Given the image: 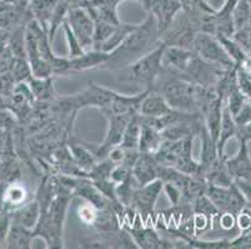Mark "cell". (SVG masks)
Masks as SVG:
<instances>
[{
  "mask_svg": "<svg viewBox=\"0 0 251 249\" xmlns=\"http://www.w3.org/2000/svg\"><path fill=\"white\" fill-rule=\"evenodd\" d=\"M1 197H3L5 211L11 212L22 207L24 203H26L28 189L24 184L19 183L18 181L11 182L1 191Z\"/></svg>",
  "mask_w": 251,
  "mask_h": 249,
  "instance_id": "603a6c76",
  "label": "cell"
},
{
  "mask_svg": "<svg viewBox=\"0 0 251 249\" xmlns=\"http://www.w3.org/2000/svg\"><path fill=\"white\" fill-rule=\"evenodd\" d=\"M161 44L159 29L154 15L148 11V18L140 25H136L120 46L110 52L104 68L115 70L125 68L143 55L148 54Z\"/></svg>",
  "mask_w": 251,
  "mask_h": 249,
  "instance_id": "6da1fadb",
  "label": "cell"
},
{
  "mask_svg": "<svg viewBox=\"0 0 251 249\" xmlns=\"http://www.w3.org/2000/svg\"><path fill=\"white\" fill-rule=\"evenodd\" d=\"M140 218V214L138 213L135 221L133 225L124 226L125 229L131 234L133 239L135 241L138 248L141 249H170V248H177L176 241H171V239H166L160 237V234L157 233L156 228L150 227V226H143L138 225V221Z\"/></svg>",
  "mask_w": 251,
  "mask_h": 249,
  "instance_id": "30bf717a",
  "label": "cell"
},
{
  "mask_svg": "<svg viewBox=\"0 0 251 249\" xmlns=\"http://www.w3.org/2000/svg\"><path fill=\"white\" fill-rule=\"evenodd\" d=\"M160 163L156 161L154 154L140 152L133 167V177L138 187L148 184L150 182L159 180Z\"/></svg>",
  "mask_w": 251,
  "mask_h": 249,
  "instance_id": "5bb4252c",
  "label": "cell"
},
{
  "mask_svg": "<svg viewBox=\"0 0 251 249\" xmlns=\"http://www.w3.org/2000/svg\"><path fill=\"white\" fill-rule=\"evenodd\" d=\"M219 219H220V226L224 229H231L234 225H236V217L230 213H223Z\"/></svg>",
  "mask_w": 251,
  "mask_h": 249,
  "instance_id": "f907efd6",
  "label": "cell"
},
{
  "mask_svg": "<svg viewBox=\"0 0 251 249\" xmlns=\"http://www.w3.org/2000/svg\"><path fill=\"white\" fill-rule=\"evenodd\" d=\"M236 225L240 228V230L251 229V208L245 207L240 213L236 216Z\"/></svg>",
  "mask_w": 251,
  "mask_h": 249,
  "instance_id": "7dc6e473",
  "label": "cell"
},
{
  "mask_svg": "<svg viewBox=\"0 0 251 249\" xmlns=\"http://www.w3.org/2000/svg\"><path fill=\"white\" fill-rule=\"evenodd\" d=\"M136 115H106V120H108V132L105 136L104 141L100 146L95 147L93 151L94 155L97 156L98 159L105 158L110 152L111 148L115 146H119L122 143L123 136L126 130L127 125H129L130 120Z\"/></svg>",
  "mask_w": 251,
  "mask_h": 249,
  "instance_id": "8fae6325",
  "label": "cell"
},
{
  "mask_svg": "<svg viewBox=\"0 0 251 249\" xmlns=\"http://www.w3.org/2000/svg\"><path fill=\"white\" fill-rule=\"evenodd\" d=\"M193 50L202 60L220 66L225 70H231L236 68L232 59L230 58L226 50L224 49L221 43L215 35L205 33H198L194 41Z\"/></svg>",
  "mask_w": 251,
  "mask_h": 249,
  "instance_id": "5b68a950",
  "label": "cell"
},
{
  "mask_svg": "<svg viewBox=\"0 0 251 249\" xmlns=\"http://www.w3.org/2000/svg\"><path fill=\"white\" fill-rule=\"evenodd\" d=\"M236 129V123H235L234 117H232L231 113H230L229 107H227L226 102H224L220 132H219V138L218 142H216V146H218V155L220 158L226 157L225 156V147H226V143L231 140L232 137H235Z\"/></svg>",
  "mask_w": 251,
  "mask_h": 249,
  "instance_id": "7402d4cb",
  "label": "cell"
},
{
  "mask_svg": "<svg viewBox=\"0 0 251 249\" xmlns=\"http://www.w3.org/2000/svg\"><path fill=\"white\" fill-rule=\"evenodd\" d=\"M239 0H225L219 10L215 13L216 22V35L215 36H226L232 38L235 33L234 19H232V13H234L235 5Z\"/></svg>",
  "mask_w": 251,
  "mask_h": 249,
  "instance_id": "ffe728a7",
  "label": "cell"
},
{
  "mask_svg": "<svg viewBox=\"0 0 251 249\" xmlns=\"http://www.w3.org/2000/svg\"><path fill=\"white\" fill-rule=\"evenodd\" d=\"M68 147H69L70 152H72V156L74 158L75 163L79 166L80 170H83L88 175L89 171L94 167V164L98 161L94 152L86 145H83V143L73 142L68 145Z\"/></svg>",
  "mask_w": 251,
  "mask_h": 249,
  "instance_id": "484cf974",
  "label": "cell"
},
{
  "mask_svg": "<svg viewBox=\"0 0 251 249\" xmlns=\"http://www.w3.org/2000/svg\"><path fill=\"white\" fill-rule=\"evenodd\" d=\"M163 191L164 182L161 180H155L148 184L136 187L134 189L130 208L135 209L143 219L150 218L154 216L155 204Z\"/></svg>",
  "mask_w": 251,
  "mask_h": 249,
  "instance_id": "9c48e42d",
  "label": "cell"
},
{
  "mask_svg": "<svg viewBox=\"0 0 251 249\" xmlns=\"http://www.w3.org/2000/svg\"><path fill=\"white\" fill-rule=\"evenodd\" d=\"M205 195L218 207L221 213H230L236 217L248 205L245 197L235 182H232L229 187L207 184Z\"/></svg>",
  "mask_w": 251,
  "mask_h": 249,
  "instance_id": "8992f818",
  "label": "cell"
},
{
  "mask_svg": "<svg viewBox=\"0 0 251 249\" xmlns=\"http://www.w3.org/2000/svg\"><path fill=\"white\" fill-rule=\"evenodd\" d=\"M248 1H249V3H250V4H251V0H248Z\"/></svg>",
  "mask_w": 251,
  "mask_h": 249,
  "instance_id": "6f0895ef",
  "label": "cell"
},
{
  "mask_svg": "<svg viewBox=\"0 0 251 249\" xmlns=\"http://www.w3.org/2000/svg\"><path fill=\"white\" fill-rule=\"evenodd\" d=\"M69 193L58 192L54 200L51 201L45 213H42L38 225L34 228L33 233L36 238L44 239L49 249H61L63 246V228L69 203L73 200Z\"/></svg>",
  "mask_w": 251,
  "mask_h": 249,
  "instance_id": "7a4b0ae2",
  "label": "cell"
},
{
  "mask_svg": "<svg viewBox=\"0 0 251 249\" xmlns=\"http://www.w3.org/2000/svg\"><path fill=\"white\" fill-rule=\"evenodd\" d=\"M226 167L234 181L246 180L251 181V158L249 155L248 142H240V148L232 157H226Z\"/></svg>",
  "mask_w": 251,
  "mask_h": 249,
  "instance_id": "9a60e30c",
  "label": "cell"
},
{
  "mask_svg": "<svg viewBox=\"0 0 251 249\" xmlns=\"http://www.w3.org/2000/svg\"><path fill=\"white\" fill-rule=\"evenodd\" d=\"M141 130H140V140H139V152H145V154H155L157 148L160 147L164 138L161 131L154 129L148 123L143 122L140 120Z\"/></svg>",
  "mask_w": 251,
  "mask_h": 249,
  "instance_id": "cb8c5ba5",
  "label": "cell"
},
{
  "mask_svg": "<svg viewBox=\"0 0 251 249\" xmlns=\"http://www.w3.org/2000/svg\"><path fill=\"white\" fill-rule=\"evenodd\" d=\"M15 80V82H23L28 81L33 74H31V68L29 64L28 59H20V58H13L10 65V71H9Z\"/></svg>",
  "mask_w": 251,
  "mask_h": 249,
  "instance_id": "e575fe53",
  "label": "cell"
},
{
  "mask_svg": "<svg viewBox=\"0 0 251 249\" xmlns=\"http://www.w3.org/2000/svg\"><path fill=\"white\" fill-rule=\"evenodd\" d=\"M10 214L11 219L14 222L34 230V228L38 225L39 219H40V216H42V207H40V203L38 202V200L34 198L30 202L24 203L22 207L11 211Z\"/></svg>",
  "mask_w": 251,
  "mask_h": 249,
  "instance_id": "d6986e66",
  "label": "cell"
},
{
  "mask_svg": "<svg viewBox=\"0 0 251 249\" xmlns=\"http://www.w3.org/2000/svg\"><path fill=\"white\" fill-rule=\"evenodd\" d=\"M15 84L17 82L13 79L10 72L0 75V93H3V95L9 97L11 95V92H13V90H14Z\"/></svg>",
  "mask_w": 251,
  "mask_h": 249,
  "instance_id": "bcb514c9",
  "label": "cell"
},
{
  "mask_svg": "<svg viewBox=\"0 0 251 249\" xmlns=\"http://www.w3.org/2000/svg\"><path fill=\"white\" fill-rule=\"evenodd\" d=\"M232 117H234L236 126H244L246 123L251 122V102L249 101V99Z\"/></svg>",
  "mask_w": 251,
  "mask_h": 249,
  "instance_id": "b9f144b4",
  "label": "cell"
},
{
  "mask_svg": "<svg viewBox=\"0 0 251 249\" xmlns=\"http://www.w3.org/2000/svg\"><path fill=\"white\" fill-rule=\"evenodd\" d=\"M140 116L136 115L130 120L126 130L124 132L120 146L125 150L139 151V140H140Z\"/></svg>",
  "mask_w": 251,
  "mask_h": 249,
  "instance_id": "4dcf8cb0",
  "label": "cell"
},
{
  "mask_svg": "<svg viewBox=\"0 0 251 249\" xmlns=\"http://www.w3.org/2000/svg\"><path fill=\"white\" fill-rule=\"evenodd\" d=\"M11 226V214L8 211L0 212V243H5L6 236Z\"/></svg>",
  "mask_w": 251,
  "mask_h": 249,
  "instance_id": "f6af8a7d",
  "label": "cell"
},
{
  "mask_svg": "<svg viewBox=\"0 0 251 249\" xmlns=\"http://www.w3.org/2000/svg\"><path fill=\"white\" fill-rule=\"evenodd\" d=\"M236 183V186L239 187V189L241 191V193L244 195L246 200V207L251 208V182L246 181V180H236L234 181Z\"/></svg>",
  "mask_w": 251,
  "mask_h": 249,
  "instance_id": "c3c4849f",
  "label": "cell"
},
{
  "mask_svg": "<svg viewBox=\"0 0 251 249\" xmlns=\"http://www.w3.org/2000/svg\"><path fill=\"white\" fill-rule=\"evenodd\" d=\"M216 38L219 39V41L221 43L224 49L226 50L229 56L232 59V61L235 63V66L239 68V66L245 61V59L249 56L248 52H246L245 50L243 49V46H241L239 43H236L232 38H226V36H216Z\"/></svg>",
  "mask_w": 251,
  "mask_h": 249,
  "instance_id": "d6a6232c",
  "label": "cell"
},
{
  "mask_svg": "<svg viewBox=\"0 0 251 249\" xmlns=\"http://www.w3.org/2000/svg\"><path fill=\"white\" fill-rule=\"evenodd\" d=\"M249 101H250V102H251V99H249Z\"/></svg>",
  "mask_w": 251,
  "mask_h": 249,
  "instance_id": "680465c9",
  "label": "cell"
},
{
  "mask_svg": "<svg viewBox=\"0 0 251 249\" xmlns=\"http://www.w3.org/2000/svg\"><path fill=\"white\" fill-rule=\"evenodd\" d=\"M194 56V50L180 46H165L163 54V65L165 70L180 76L188 70Z\"/></svg>",
  "mask_w": 251,
  "mask_h": 249,
  "instance_id": "4fadbf2b",
  "label": "cell"
},
{
  "mask_svg": "<svg viewBox=\"0 0 251 249\" xmlns=\"http://www.w3.org/2000/svg\"><path fill=\"white\" fill-rule=\"evenodd\" d=\"M73 197L81 198L84 202L90 203L98 209L106 208V207H110L114 202H118V201H110L104 197L101 192L94 186L93 181L86 177H80L76 187L73 191Z\"/></svg>",
  "mask_w": 251,
  "mask_h": 249,
  "instance_id": "2e32d148",
  "label": "cell"
},
{
  "mask_svg": "<svg viewBox=\"0 0 251 249\" xmlns=\"http://www.w3.org/2000/svg\"><path fill=\"white\" fill-rule=\"evenodd\" d=\"M60 1H65V3L70 4V5H72V6L80 5V4L83 3V0H60Z\"/></svg>",
  "mask_w": 251,
  "mask_h": 249,
  "instance_id": "f5cc1de1",
  "label": "cell"
},
{
  "mask_svg": "<svg viewBox=\"0 0 251 249\" xmlns=\"http://www.w3.org/2000/svg\"><path fill=\"white\" fill-rule=\"evenodd\" d=\"M231 249H251V229L243 230L240 236L232 239Z\"/></svg>",
  "mask_w": 251,
  "mask_h": 249,
  "instance_id": "ee69618b",
  "label": "cell"
},
{
  "mask_svg": "<svg viewBox=\"0 0 251 249\" xmlns=\"http://www.w3.org/2000/svg\"><path fill=\"white\" fill-rule=\"evenodd\" d=\"M131 177H133V168L127 167L123 163L116 164L110 175V180L116 184L123 183V182L127 181Z\"/></svg>",
  "mask_w": 251,
  "mask_h": 249,
  "instance_id": "60d3db41",
  "label": "cell"
},
{
  "mask_svg": "<svg viewBox=\"0 0 251 249\" xmlns=\"http://www.w3.org/2000/svg\"><path fill=\"white\" fill-rule=\"evenodd\" d=\"M63 31L65 34V39H67V44H68V49H69V56L68 58H76L79 55L84 54L85 50L84 47L81 46L80 41L79 39L76 38V35L74 34V31L72 30V27L70 25L68 24V22L64 23L63 25Z\"/></svg>",
  "mask_w": 251,
  "mask_h": 249,
  "instance_id": "8d00e7d4",
  "label": "cell"
},
{
  "mask_svg": "<svg viewBox=\"0 0 251 249\" xmlns=\"http://www.w3.org/2000/svg\"><path fill=\"white\" fill-rule=\"evenodd\" d=\"M3 30H5V29H0V34L3 33Z\"/></svg>",
  "mask_w": 251,
  "mask_h": 249,
  "instance_id": "9f6ffc18",
  "label": "cell"
},
{
  "mask_svg": "<svg viewBox=\"0 0 251 249\" xmlns=\"http://www.w3.org/2000/svg\"><path fill=\"white\" fill-rule=\"evenodd\" d=\"M232 19H234L235 30L243 29L250 24L251 20V4L248 0H239L235 5L234 13H232Z\"/></svg>",
  "mask_w": 251,
  "mask_h": 249,
  "instance_id": "836d02e7",
  "label": "cell"
},
{
  "mask_svg": "<svg viewBox=\"0 0 251 249\" xmlns=\"http://www.w3.org/2000/svg\"><path fill=\"white\" fill-rule=\"evenodd\" d=\"M109 55L104 51H100V50H88L84 54L79 55L76 58L70 59V70L72 72L76 71H86V70H90V68H99L106 64L109 59Z\"/></svg>",
  "mask_w": 251,
  "mask_h": 249,
  "instance_id": "ac0fdd59",
  "label": "cell"
},
{
  "mask_svg": "<svg viewBox=\"0 0 251 249\" xmlns=\"http://www.w3.org/2000/svg\"><path fill=\"white\" fill-rule=\"evenodd\" d=\"M134 183H136L134 177L129 178L127 181L123 182V183L116 184L115 188V193H116V198L120 203H122L124 207H130V203H131V198H133V193L134 189L136 187H134Z\"/></svg>",
  "mask_w": 251,
  "mask_h": 249,
  "instance_id": "74e56055",
  "label": "cell"
},
{
  "mask_svg": "<svg viewBox=\"0 0 251 249\" xmlns=\"http://www.w3.org/2000/svg\"><path fill=\"white\" fill-rule=\"evenodd\" d=\"M4 3L13 6H28L30 0H3Z\"/></svg>",
  "mask_w": 251,
  "mask_h": 249,
  "instance_id": "816d5d0a",
  "label": "cell"
},
{
  "mask_svg": "<svg viewBox=\"0 0 251 249\" xmlns=\"http://www.w3.org/2000/svg\"><path fill=\"white\" fill-rule=\"evenodd\" d=\"M198 136L201 140V159H200V163H202L204 166H210L219 157L218 146H216V141L210 135L205 122H202L201 129H200Z\"/></svg>",
  "mask_w": 251,
  "mask_h": 249,
  "instance_id": "83f0119b",
  "label": "cell"
},
{
  "mask_svg": "<svg viewBox=\"0 0 251 249\" xmlns=\"http://www.w3.org/2000/svg\"><path fill=\"white\" fill-rule=\"evenodd\" d=\"M1 211H5V207H4L3 197H1V192H0V212Z\"/></svg>",
  "mask_w": 251,
  "mask_h": 249,
  "instance_id": "db71d44e",
  "label": "cell"
},
{
  "mask_svg": "<svg viewBox=\"0 0 251 249\" xmlns=\"http://www.w3.org/2000/svg\"><path fill=\"white\" fill-rule=\"evenodd\" d=\"M25 24L19 25L10 31L8 39V49L14 58H26V47H25Z\"/></svg>",
  "mask_w": 251,
  "mask_h": 249,
  "instance_id": "f546056e",
  "label": "cell"
},
{
  "mask_svg": "<svg viewBox=\"0 0 251 249\" xmlns=\"http://www.w3.org/2000/svg\"><path fill=\"white\" fill-rule=\"evenodd\" d=\"M151 90L160 92L174 110L186 113H199L196 104L198 85L168 70H164L163 74L155 81Z\"/></svg>",
  "mask_w": 251,
  "mask_h": 249,
  "instance_id": "3957f363",
  "label": "cell"
},
{
  "mask_svg": "<svg viewBox=\"0 0 251 249\" xmlns=\"http://www.w3.org/2000/svg\"><path fill=\"white\" fill-rule=\"evenodd\" d=\"M179 1H180V3H181V8H182V5L188 3V1H190V0H179Z\"/></svg>",
  "mask_w": 251,
  "mask_h": 249,
  "instance_id": "11a10c76",
  "label": "cell"
},
{
  "mask_svg": "<svg viewBox=\"0 0 251 249\" xmlns=\"http://www.w3.org/2000/svg\"><path fill=\"white\" fill-rule=\"evenodd\" d=\"M235 137L239 140V142H241V141H244V142L251 141V122L246 123L244 126H237Z\"/></svg>",
  "mask_w": 251,
  "mask_h": 249,
  "instance_id": "681fc988",
  "label": "cell"
},
{
  "mask_svg": "<svg viewBox=\"0 0 251 249\" xmlns=\"http://www.w3.org/2000/svg\"><path fill=\"white\" fill-rule=\"evenodd\" d=\"M98 214V208H95L94 205H91L90 203L84 202L83 204L77 208V217L80 219L81 222L85 226L91 227L93 223H94L95 218H97Z\"/></svg>",
  "mask_w": 251,
  "mask_h": 249,
  "instance_id": "ab89813d",
  "label": "cell"
},
{
  "mask_svg": "<svg viewBox=\"0 0 251 249\" xmlns=\"http://www.w3.org/2000/svg\"><path fill=\"white\" fill-rule=\"evenodd\" d=\"M198 30L184 11H180L169 30L161 36V43L165 46H180L193 50Z\"/></svg>",
  "mask_w": 251,
  "mask_h": 249,
  "instance_id": "52a82bcc",
  "label": "cell"
},
{
  "mask_svg": "<svg viewBox=\"0 0 251 249\" xmlns=\"http://www.w3.org/2000/svg\"><path fill=\"white\" fill-rule=\"evenodd\" d=\"M67 22L76 35V38L79 39L84 50L88 51V50L93 49L95 24L89 11L81 5L70 6Z\"/></svg>",
  "mask_w": 251,
  "mask_h": 249,
  "instance_id": "ba28073f",
  "label": "cell"
},
{
  "mask_svg": "<svg viewBox=\"0 0 251 249\" xmlns=\"http://www.w3.org/2000/svg\"><path fill=\"white\" fill-rule=\"evenodd\" d=\"M34 233L29 228L14 222L11 219L10 229L6 236L5 244L8 248L13 249H29L33 247Z\"/></svg>",
  "mask_w": 251,
  "mask_h": 249,
  "instance_id": "44dd1931",
  "label": "cell"
},
{
  "mask_svg": "<svg viewBox=\"0 0 251 249\" xmlns=\"http://www.w3.org/2000/svg\"><path fill=\"white\" fill-rule=\"evenodd\" d=\"M58 1L59 0H30L29 3V10L33 19H35L47 31L49 30L50 19Z\"/></svg>",
  "mask_w": 251,
  "mask_h": 249,
  "instance_id": "d4e9b609",
  "label": "cell"
},
{
  "mask_svg": "<svg viewBox=\"0 0 251 249\" xmlns=\"http://www.w3.org/2000/svg\"><path fill=\"white\" fill-rule=\"evenodd\" d=\"M147 10L154 15L161 39V36L173 25L182 8L179 0H150Z\"/></svg>",
  "mask_w": 251,
  "mask_h": 249,
  "instance_id": "7c38bea8",
  "label": "cell"
},
{
  "mask_svg": "<svg viewBox=\"0 0 251 249\" xmlns=\"http://www.w3.org/2000/svg\"><path fill=\"white\" fill-rule=\"evenodd\" d=\"M164 192L166 193L169 201H170L173 205H176L181 202L182 192L180 189V187H177L176 184L166 182V183H164Z\"/></svg>",
  "mask_w": 251,
  "mask_h": 249,
  "instance_id": "7bdbcfd3",
  "label": "cell"
},
{
  "mask_svg": "<svg viewBox=\"0 0 251 249\" xmlns=\"http://www.w3.org/2000/svg\"><path fill=\"white\" fill-rule=\"evenodd\" d=\"M165 45L161 43L148 54L143 55L140 59L125 68L126 79L139 85H144L147 90H151L159 76L164 72L163 54Z\"/></svg>",
  "mask_w": 251,
  "mask_h": 249,
  "instance_id": "277c9868",
  "label": "cell"
},
{
  "mask_svg": "<svg viewBox=\"0 0 251 249\" xmlns=\"http://www.w3.org/2000/svg\"><path fill=\"white\" fill-rule=\"evenodd\" d=\"M135 27L136 25L120 23L119 25H116L115 30L113 31V34H111V35L109 36L97 50L104 51L106 52V54H110V52H113L114 50L118 49V47L124 43L125 39L129 36V34L131 33Z\"/></svg>",
  "mask_w": 251,
  "mask_h": 249,
  "instance_id": "4316f807",
  "label": "cell"
},
{
  "mask_svg": "<svg viewBox=\"0 0 251 249\" xmlns=\"http://www.w3.org/2000/svg\"><path fill=\"white\" fill-rule=\"evenodd\" d=\"M94 186L101 192V195L110 201H118L115 193L116 183H114L110 178H102V180H95L93 181ZM119 202V201H118Z\"/></svg>",
  "mask_w": 251,
  "mask_h": 249,
  "instance_id": "f35d334b",
  "label": "cell"
},
{
  "mask_svg": "<svg viewBox=\"0 0 251 249\" xmlns=\"http://www.w3.org/2000/svg\"><path fill=\"white\" fill-rule=\"evenodd\" d=\"M173 107L168 104L163 95L155 90H148L139 110V115L147 117H161L173 111Z\"/></svg>",
  "mask_w": 251,
  "mask_h": 249,
  "instance_id": "e0dca14e",
  "label": "cell"
},
{
  "mask_svg": "<svg viewBox=\"0 0 251 249\" xmlns=\"http://www.w3.org/2000/svg\"><path fill=\"white\" fill-rule=\"evenodd\" d=\"M115 166L116 163H114L109 157L98 159L97 163L94 164V167L88 172V178L91 181L102 180V178H110V175Z\"/></svg>",
  "mask_w": 251,
  "mask_h": 249,
  "instance_id": "d590c367",
  "label": "cell"
},
{
  "mask_svg": "<svg viewBox=\"0 0 251 249\" xmlns=\"http://www.w3.org/2000/svg\"><path fill=\"white\" fill-rule=\"evenodd\" d=\"M70 4L65 3V1H58V5H56L55 10L52 13L51 15V19H50L49 23V30H48V35H49L50 41H54L55 39L56 33H58L60 29H63V25L64 23L67 22V17H68V13H69V9H70Z\"/></svg>",
  "mask_w": 251,
  "mask_h": 249,
  "instance_id": "1f68e13d",
  "label": "cell"
},
{
  "mask_svg": "<svg viewBox=\"0 0 251 249\" xmlns=\"http://www.w3.org/2000/svg\"><path fill=\"white\" fill-rule=\"evenodd\" d=\"M35 96L36 101L42 102H51L55 99V92H54V86H52V79H36L31 76L26 81Z\"/></svg>",
  "mask_w": 251,
  "mask_h": 249,
  "instance_id": "f1b7e54d",
  "label": "cell"
}]
</instances>
